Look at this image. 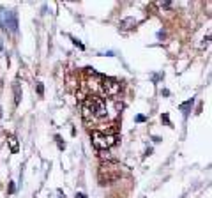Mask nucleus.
Here are the masks:
<instances>
[{
  "label": "nucleus",
  "mask_w": 212,
  "mask_h": 198,
  "mask_svg": "<svg viewBox=\"0 0 212 198\" xmlns=\"http://www.w3.org/2000/svg\"><path fill=\"white\" fill-rule=\"evenodd\" d=\"M83 117L87 120H97L106 117V103L99 97H88L83 103Z\"/></svg>",
  "instance_id": "1"
},
{
  "label": "nucleus",
  "mask_w": 212,
  "mask_h": 198,
  "mask_svg": "<svg viewBox=\"0 0 212 198\" xmlns=\"http://www.w3.org/2000/svg\"><path fill=\"white\" fill-rule=\"evenodd\" d=\"M119 177H120V166L119 164H115V163L101 164V168H99V182L103 184V186L117 180Z\"/></svg>",
  "instance_id": "2"
},
{
  "label": "nucleus",
  "mask_w": 212,
  "mask_h": 198,
  "mask_svg": "<svg viewBox=\"0 0 212 198\" xmlns=\"http://www.w3.org/2000/svg\"><path fill=\"white\" fill-rule=\"evenodd\" d=\"M0 27L7 32H18V14L14 11L0 9Z\"/></svg>",
  "instance_id": "3"
},
{
  "label": "nucleus",
  "mask_w": 212,
  "mask_h": 198,
  "mask_svg": "<svg viewBox=\"0 0 212 198\" xmlns=\"http://www.w3.org/2000/svg\"><path fill=\"white\" fill-rule=\"evenodd\" d=\"M117 138L113 134H104V133H99V131H94L92 133V143L94 147L99 148V150H104V148H110L112 145H115Z\"/></svg>",
  "instance_id": "4"
},
{
  "label": "nucleus",
  "mask_w": 212,
  "mask_h": 198,
  "mask_svg": "<svg viewBox=\"0 0 212 198\" xmlns=\"http://www.w3.org/2000/svg\"><path fill=\"white\" fill-rule=\"evenodd\" d=\"M103 90L108 96H115L120 90V83L117 80H113V78H103Z\"/></svg>",
  "instance_id": "5"
},
{
  "label": "nucleus",
  "mask_w": 212,
  "mask_h": 198,
  "mask_svg": "<svg viewBox=\"0 0 212 198\" xmlns=\"http://www.w3.org/2000/svg\"><path fill=\"white\" fill-rule=\"evenodd\" d=\"M193 103H194V99L191 97V99H187V101H184L182 105L179 106V110L182 112V115H184V117H187V115H189L191 108H193Z\"/></svg>",
  "instance_id": "6"
},
{
  "label": "nucleus",
  "mask_w": 212,
  "mask_h": 198,
  "mask_svg": "<svg viewBox=\"0 0 212 198\" xmlns=\"http://www.w3.org/2000/svg\"><path fill=\"white\" fill-rule=\"evenodd\" d=\"M20 97H21V94H20V85L16 83V85H14V103H16V105L20 103Z\"/></svg>",
  "instance_id": "7"
},
{
  "label": "nucleus",
  "mask_w": 212,
  "mask_h": 198,
  "mask_svg": "<svg viewBox=\"0 0 212 198\" xmlns=\"http://www.w3.org/2000/svg\"><path fill=\"white\" fill-rule=\"evenodd\" d=\"M127 25H136V21H134L133 18H127V20H124L122 23H120V27H122V28H126V30L129 28Z\"/></svg>",
  "instance_id": "8"
},
{
  "label": "nucleus",
  "mask_w": 212,
  "mask_h": 198,
  "mask_svg": "<svg viewBox=\"0 0 212 198\" xmlns=\"http://www.w3.org/2000/svg\"><path fill=\"white\" fill-rule=\"evenodd\" d=\"M55 140H57V143H58V148H60V150H64V148H65V143L62 141V138H60V136L57 134V136H55Z\"/></svg>",
  "instance_id": "9"
},
{
  "label": "nucleus",
  "mask_w": 212,
  "mask_h": 198,
  "mask_svg": "<svg viewBox=\"0 0 212 198\" xmlns=\"http://www.w3.org/2000/svg\"><path fill=\"white\" fill-rule=\"evenodd\" d=\"M11 141V148H13V152H18V143H16V138H9Z\"/></svg>",
  "instance_id": "10"
},
{
  "label": "nucleus",
  "mask_w": 212,
  "mask_h": 198,
  "mask_svg": "<svg viewBox=\"0 0 212 198\" xmlns=\"http://www.w3.org/2000/svg\"><path fill=\"white\" fill-rule=\"evenodd\" d=\"M71 41L74 42V44H76V46H78V48H80V50H85L83 42H80V41H78V39H76V37H71Z\"/></svg>",
  "instance_id": "11"
},
{
  "label": "nucleus",
  "mask_w": 212,
  "mask_h": 198,
  "mask_svg": "<svg viewBox=\"0 0 212 198\" xmlns=\"http://www.w3.org/2000/svg\"><path fill=\"white\" fill-rule=\"evenodd\" d=\"M134 120H136V122H145V120H147V117H145V115H136V117H134Z\"/></svg>",
  "instance_id": "12"
},
{
  "label": "nucleus",
  "mask_w": 212,
  "mask_h": 198,
  "mask_svg": "<svg viewBox=\"0 0 212 198\" xmlns=\"http://www.w3.org/2000/svg\"><path fill=\"white\" fill-rule=\"evenodd\" d=\"M37 94H39V96L44 94V87H42V83H37Z\"/></svg>",
  "instance_id": "13"
},
{
  "label": "nucleus",
  "mask_w": 212,
  "mask_h": 198,
  "mask_svg": "<svg viewBox=\"0 0 212 198\" xmlns=\"http://www.w3.org/2000/svg\"><path fill=\"white\" fill-rule=\"evenodd\" d=\"M14 191H16V186H14V182H9V193L13 195Z\"/></svg>",
  "instance_id": "14"
},
{
  "label": "nucleus",
  "mask_w": 212,
  "mask_h": 198,
  "mask_svg": "<svg viewBox=\"0 0 212 198\" xmlns=\"http://www.w3.org/2000/svg\"><path fill=\"white\" fill-rule=\"evenodd\" d=\"M157 37H159V39H164V37H166V32H164V30H159V32H157Z\"/></svg>",
  "instance_id": "15"
},
{
  "label": "nucleus",
  "mask_w": 212,
  "mask_h": 198,
  "mask_svg": "<svg viewBox=\"0 0 212 198\" xmlns=\"http://www.w3.org/2000/svg\"><path fill=\"white\" fill-rule=\"evenodd\" d=\"M161 119H163V122H164V124H168V126H171V124H170V119H168V115H163Z\"/></svg>",
  "instance_id": "16"
},
{
  "label": "nucleus",
  "mask_w": 212,
  "mask_h": 198,
  "mask_svg": "<svg viewBox=\"0 0 212 198\" xmlns=\"http://www.w3.org/2000/svg\"><path fill=\"white\" fill-rule=\"evenodd\" d=\"M76 198H87V195L85 193H76Z\"/></svg>",
  "instance_id": "17"
},
{
  "label": "nucleus",
  "mask_w": 212,
  "mask_h": 198,
  "mask_svg": "<svg viewBox=\"0 0 212 198\" xmlns=\"http://www.w3.org/2000/svg\"><path fill=\"white\" fill-rule=\"evenodd\" d=\"M152 140H154V143H159V141H161V138H159V136H152Z\"/></svg>",
  "instance_id": "18"
},
{
  "label": "nucleus",
  "mask_w": 212,
  "mask_h": 198,
  "mask_svg": "<svg viewBox=\"0 0 212 198\" xmlns=\"http://www.w3.org/2000/svg\"><path fill=\"white\" fill-rule=\"evenodd\" d=\"M150 154H152V148L148 147V148H147V150H145V156H150Z\"/></svg>",
  "instance_id": "19"
},
{
  "label": "nucleus",
  "mask_w": 212,
  "mask_h": 198,
  "mask_svg": "<svg viewBox=\"0 0 212 198\" xmlns=\"http://www.w3.org/2000/svg\"><path fill=\"white\" fill-rule=\"evenodd\" d=\"M0 117H2V110H0Z\"/></svg>",
  "instance_id": "20"
},
{
  "label": "nucleus",
  "mask_w": 212,
  "mask_h": 198,
  "mask_svg": "<svg viewBox=\"0 0 212 198\" xmlns=\"http://www.w3.org/2000/svg\"><path fill=\"white\" fill-rule=\"evenodd\" d=\"M0 50H2V44H0Z\"/></svg>",
  "instance_id": "21"
}]
</instances>
